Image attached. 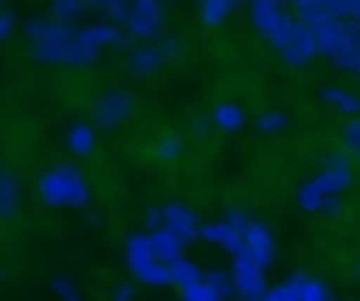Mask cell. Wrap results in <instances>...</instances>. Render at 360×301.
Masks as SVG:
<instances>
[{"label":"cell","mask_w":360,"mask_h":301,"mask_svg":"<svg viewBox=\"0 0 360 301\" xmlns=\"http://www.w3.org/2000/svg\"><path fill=\"white\" fill-rule=\"evenodd\" d=\"M309 28L315 34L318 53H326L343 70L357 68V56H360V23L357 20L326 17Z\"/></svg>","instance_id":"cell-1"},{"label":"cell","mask_w":360,"mask_h":301,"mask_svg":"<svg viewBox=\"0 0 360 301\" xmlns=\"http://www.w3.org/2000/svg\"><path fill=\"white\" fill-rule=\"evenodd\" d=\"M37 191H39L42 203L51 208H62V205L84 208L90 203V186L73 163H59V166L48 169L45 174H39Z\"/></svg>","instance_id":"cell-2"},{"label":"cell","mask_w":360,"mask_h":301,"mask_svg":"<svg viewBox=\"0 0 360 301\" xmlns=\"http://www.w3.org/2000/svg\"><path fill=\"white\" fill-rule=\"evenodd\" d=\"M127 264L135 273V278H141L143 284H152V287L172 284L169 264H163V262L155 259L149 233H132L127 239Z\"/></svg>","instance_id":"cell-3"},{"label":"cell","mask_w":360,"mask_h":301,"mask_svg":"<svg viewBox=\"0 0 360 301\" xmlns=\"http://www.w3.org/2000/svg\"><path fill=\"white\" fill-rule=\"evenodd\" d=\"M163 11L158 0H129V17H127V31L129 37L149 39L160 31Z\"/></svg>","instance_id":"cell-4"},{"label":"cell","mask_w":360,"mask_h":301,"mask_svg":"<svg viewBox=\"0 0 360 301\" xmlns=\"http://www.w3.org/2000/svg\"><path fill=\"white\" fill-rule=\"evenodd\" d=\"M132 96H129V90H110V93H104L98 101H96V110H93V118H96V127H101V129H112V127H118L129 113H132Z\"/></svg>","instance_id":"cell-5"},{"label":"cell","mask_w":360,"mask_h":301,"mask_svg":"<svg viewBox=\"0 0 360 301\" xmlns=\"http://www.w3.org/2000/svg\"><path fill=\"white\" fill-rule=\"evenodd\" d=\"M163 228L172 231L183 245H188L191 239L200 236V219L183 203H166L163 205Z\"/></svg>","instance_id":"cell-6"},{"label":"cell","mask_w":360,"mask_h":301,"mask_svg":"<svg viewBox=\"0 0 360 301\" xmlns=\"http://www.w3.org/2000/svg\"><path fill=\"white\" fill-rule=\"evenodd\" d=\"M318 53V45H315V34L307 23L295 20V31H292V39L287 45V51L281 53L287 65H307L312 56Z\"/></svg>","instance_id":"cell-7"},{"label":"cell","mask_w":360,"mask_h":301,"mask_svg":"<svg viewBox=\"0 0 360 301\" xmlns=\"http://www.w3.org/2000/svg\"><path fill=\"white\" fill-rule=\"evenodd\" d=\"M25 31L34 42H70V39H76V28L68 23H56V20H31Z\"/></svg>","instance_id":"cell-8"},{"label":"cell","mask_w":360,"mask_h":301,"mask_svg":"<svg viewBox=\"0 0 360 301\" xmlns=\"http://www.w3.org/2000/svg\"><path fill=\"white\" fill-rule=\"evenodd\" d=\"M149 242H152L155 259L163 262V264H172L174 259H180V256H183V248H186V245H183L172 231H166V228L152 231V233H149Z\"/></svg>","instance_id":"cell-9"},{"label":"cell","mask_w":360,"mask_h":301,"mask_svg":"<svg viewBox=\"0 0 360 301\" xmlns=\"http://www.w3.org/2000/svg\"><path fill=\"white\" fill-rule=\"evenodd\" d=\"M242 242L253 250V256L259 259V264H262V267H264V264H270V259H273V239H270V233H267V228H264V225L250 222V225L245 228V233H242Z\"/></svg>","instance_id":"cell-10"},{"label":"cell","mask_w":360,"mask_h":301,"mask_svg":"<svg viewBox=\"0 0 360 301\" xmlns=\"http://www.w3.org/2000/svg\"><path fill=\"white\" fill-rule=\"evenodd\" d=\"M292 31H295V20H292L287 11H276V17L267 23V28H264L262 34L267 37V42H270L273 48H278V51L284 53L287 45H290V39H292Z\"/></svg>","instance_id":"cell-11"},{"label":"cell","mask_w":360,"mask_h":301,"mask_svg":"<svg viewBox=\"0 0 360 301\" xmlns=\"http://www.w3.org/2000/svg\"><path fill=\"white\" fill-rule=\"evenodd\" d=\"M200 236L214 245H222L231 253H236L242 248V233L233 231L228 222H205V225H200Z\"/></svg>","instance_id":"cell-12"},{"label":"cell","mask_w":360,"mask_h":301,"mask_svg":"<svg viewBox=\"0 0 360 301\" xmlns=\"http://www.w3.org/2000/svg\"><path fill=\"white\" fill-rule=\"evenodd\" d=\"M76 39L84 42V45H93V48H101V45H124L127 37L118 31V25H87L82 31H76Z\"/></svg>","instance_id":"cell-13"},{"label":"cell","mask_w":360,"mask_h":301,"mask_svg":"<svg viewBox=\"0 0 360 301\" xmlns=\"http://www.w3.org/2000/svg\"><path fill=\"white\" fill-rule=\"evenodd\" d=\"M65 143H68V149H70L73 155H90V152L96 149V132H93L90 124L76 121V124L68 129Z\"/></svg>","instance_id":"cell-14"},{"label":"cell","mask_w":360,"mask_h":301,"mask_svg":"<svg viewBox=\"0 0 360 301\" xmlns=\"http://www.w3.org/2000/svg\"><path fill=\"white\" fill-rule=\"evenodd\" d=\"M160 59H163L160 48H158V45H149V48H138V51H132L129 59H127V65H129V70H132L135 76H149L152 70H158Z\"/></svg>","instance_id":"cell-15"},{"label":"cell","mask_w":360,"mask_h":301,"mask_svg":"<svg viewBox=\"0 0 360 301\" xmlns=\"http://www.w3.org/2000/svg\"><path fill=\"white\" fill-rule=\"evenodd\" d=\"M17 203H20V188L11 172H0V219H11L17 214Z\"/></svg>","instance_id":"cell-16"},{"label":"cell","mask_w":360,"mask_h":301,"mask_svg":"<svg viewBox=\"0 0 360 301\" xmlns=\"http://www.w3.org/2000/svg\"><path fill=\"white\" fill-rule=\"evenodd\" d=\"M169 273H172V284H177L180 290H186V287H191V284H197V281H202V273H200V267L194 264V262H188V259H174L172 264H169Z\"/></svg>","instance_id":"cell-17"},{"label":"cell","mask_w":360,"mask_h":301,"mask_svg":"<svg viewBox=\"0 0 360 301\" xmlns=\"http://www.w3.org/2000/svg\"><path fill=\"white\" fill-rule=\"evenodd\" d=\"M233 8L236 0H200V17L205 25H219Z\"/></svg>","instance_id":"cell-18"},{"label":"cell","mask_w":360,"mask_h":301,"mask_svg":"<svg viewBox=\"0 0 360 301\" xmlns=\"http://www.w3.org/2000/svg\"><path fill=\"white\" fill-rule=\"evenodd\" d=\"M233 287L239 290V295L245 301H262L264 295V281L262 273H245V276H233Z\"/></svg>","instance_id":"cell-19"},{"label":"cell","mask_w":360,"mask_h":301,"mask_svg":"<svg viewBox=\"0 0 360 301\" xmlns=\"http://www.w3.org/2000/svg\"><path fill=\"white\" fill-rule=\"evenodd\" d=\"M323 101H329L332 107H338L340 113H360V98L352 96L349 90H340V87H326L323 93Z\"/></svg>","instance_id":"cell-20"},{"label":"cell","mask_w":360,"mask_h":301,"mask_svg":"<svg viewBox=\"0 0 360 301\" xmlns=\"http://www.w3.org/2000/svg\"><path fill=\"white\" fill-rule=\"evenodd\" d=\"M242 121H245V115H242V110H239L236 104H219V107L214 110V124H217L219 129H225V132L239 129Z\"/></svg>","instance_id":"cell-21"},{"label":"cell","mask_w":360,"mask_h":301,"mask_svg":"<svg viewBox=\"0 0 360 301\" xmlns=\"http://www.w3.org/2000/svg\"><path fill=\"white\" fill-rule=\"evenodd\" d=\"M34 59L39 62H68V42H34Z\"/></svg>","instance_id":"cell-22"},{"label":"cell","mask_w":360,"mask_h":301,"mask_svg":"<svg viewBox=\"0 0 360 301\" xmlns=\"http://www.w3.org/2000/svg\"><path fill=\"white\" fill-rule=\"evenodd\" d=\"M98 59V48L93 45H84L79 39H70L68 42V62L65 65H90Z\"/></svg>","instance_id":"cell-23"},{"label":"cell","mask_w":360,"mask_h":301,"mask_svg":"<svg viewBox=\"0 0 360 301\" xmlns=\"http://www.w3.org/2000/svg\"><path fill=\"white\" fill-rule=\"evenodd\" d=\"M349 183V169H329V172H323L312 186L323 194V191H335V188H343Z\"/></svg>","instance_id":"cell-24"},{"label":"cell","mask_w":360,"mask_h":301,"mask_svg":"<svg viewBox=\"0 0 360 301\" xmlns=\"http://www.w3.org/2000/svg\"><path fill=\"white\" fill-rule=\"evenodd\" d=\"M87 8V0H53V17L56 23H70Z\"/></svg>","instance_id":"cell-25"},{"label":"cell","mask_w":360,"mask_h":301,"mask_svg":"<svg viewBox=\"0 0 360 301\" xmlns=\"http://www.w3.org/2000/svg\"><path fill=\"white\" fill-rule=\"evenodd\" d=\"M183 301H225V298L214 287H208L205 281H197V284L183 290Z\"/></svg>","instance_id":"cell-26"},{"label":"cell","mask_w":360,"mask_h":301,"mask_svg":"<svg viewBox=\"0 0 360 301\" xmlns=\"http://www.w3.org/2000/svg\"><path fill=\"white\" fill-rule=\"evenodd\" d=\"M51 287H53V293L59 295V301H82V295H79L76 284H73L68 276H53Z\"/></svg>","instance_id":"cell-27"},{"label":"cell","mask_w":360,"mask_h":301,"mask_svg":"<svg viewBox=\"0 0 360 301\" xmlns=\"http://www.w3.org/2000/svg\"><path fill=\"white\" fill-rule=\"evenodd\" d=\"M183 155V141L177 135H166L160 143H158V158L160 160H174Z\"/></svg>","instance_id":"cell-28"},{"label":"cell","mask_w":360,"mask_h":301,"mask_svg":"<svg viewBox=\"0 0 360 301\" xmlns=\"http://www.w3.org/2000/svg\"><path fill=\"white\" fill-rule=\"evenodd\" d=\"M202 281H205L208 287H214L222 298H228V295H231V287H233V284L228 281V276H225L222 270H208V273L202 276Z\"/></svg>","instance_id":"cell-29"},{"label":"cell","mask_w":360,"mask_h":301,"mask_svg":"<svg viewBox=\"0 0 360 301\" xmlns=\"http://www.w3.org/2000/svg\"><path fill=\"white\" fill-rule=\"evenodd\" d=\"M281 127H287V115H284V113L273 110V113L259 115V129H262V132H276V129H281Z\"/></svg>","instance_id":"cell-30"},{"label":"cell","mask_w":360,"mask_h":301,"mask_svg":"<svg viewBox=\"0 0 360 301\" xmlns=\"http://www.w3.org/2000/svg\"><path fill=\"white\" fill-rule=\"evenodd\" d=\"M321 197H323V194H321V191H318L312 183H309V186H304V188L298 191V200H301V205H304L307 211H315V208L323 203Z\"/></svg>","instance_id":"cell-31"},{"label":"cell","mask_w":360,"mask_h":301,"mask_svg":"<svg viewBox=\"0 0 360 301\" xmlns=\"http://www.w3.org/2000/svg\"><path fill=\"white\" fill-rule=\"evenodd\" d=\"M222 222H228V225H231L233 231H239V233H245V228L250 225V222H248V214H245V211H239V208H228Z\"/></svg>","instance_id":"cell-32"},{"label":"cell","mask_w":360,"mask_h":301,"mask_svg":"<svg viewBox=\"0 0 360 301\" xmlns=\"http://www.w3.org/2000/svg\"><path fill=\"white\" fill-rule=\"evenodd\" d=\"M107 17L112 20V25H115V23H127V17H129V0L112 3V6L107 8Z\"/></svg>","instance_id":"cell-33"},{"label":"cell","mask_w":360,"mask_h":301,"mask_svg":"<svg viewBox=\"0 0 360 301\" xmlns=\"http://www.w3.org/2000/svg\"><path fill=\"white\" fill-rule=\"evenodd\" d=\"M264 301H298V293H295V287H292V284H284V287H278V290L267 293V295H264Z\"/></svg>","instance_id":"cell-34"},{"label":"cell","mask_w":360,"mask_h":301,"mask_svg":"<svg viewBox=\"0 0 360 301\" xmlns=\"http://www.w3.org/2000/svg\"><path fill=\"white\" fill-rule=\"evenodd\" d=\"M146 228H149V233L158 231V228H163V208L149 205V211H146Z\"/></svg>","instance_id":"cell-35"},{"label":"cell","mask_w":360,"mask_h":301,"mask_svg":"<svg viewBox=\"0 0 360 301\" xmlns=\"http://www.w3.org/2000/svg\"><path fill=\"white\" fill-rule=\"evenodd\" d=\"M346 143H349L352 149H357V152H360V118H357V121H352V124L346 127Z\"/></svg>","instance_id":"cell-36"},{"label":"cell","mask_w":360,"mask_h":301,"mask_svg":"<svg viewBox=\"0 0 360 301\" xmlns=\"http://www.w3.org/2000/svg\"><path fill=\"white\" fill-rule=\"evenodd\" d=\"M14 31V14L11 11H0V39H6Z\"/></svg>","instance_id":"cell-37"},{"label":"cell","mask_w":360,"mask_h":301,"mask_svg":"<svg viewBox=\"0 0 360 301\" xmlns=\"http://www.w3.org/2000/svg\"><path fill=\"white\" fill-rule=\"evenodd\" d=\"M158 48H160V53H163V56H166V53H169V56H174V53H180V48H183V45H180L174 37H169V39H163Z\"/></svg>","instance_id":"cell-38"},{"label":"cell","mask_w":360,"mask_h":301,"mask_svg":"<svg viewBox=\"0 0 360 301\" xmlns=\"http://www.w3.org/2000/svg\"><path fill=\"white\" fill-rule=\"evenodd\" d=\"M110 298H112V301H129V298H132V287H129V284H118V287L110 293Z\"/></svg>","instance_id":"cell-39"},{"label":"cell","mask_w":360,"mask_h":301,"mask_svg":"<svg viewBox=\"0 0 360 301\" xmlns=\"http://www.w3.org/2000/svg\"><path fill=\"white\" fill-rule=\"evenodd\" d=\"M112 3H118V0H87V6H90V8H104V11H107Z\"/></svg>","instance_id":"cell-40"},{"label":"cell","mask_w":360,"mask_h":301,"mask_svg":"<svg viewBox=\"0 0 360 301\" xmlns=\"http://www.w3.org/2000/svg\"><path fill=\"white\" fill-rule=\"evenodd\" d=\"M194 132H197V135H205V132H208V121L197 118V121H194Z\"/></svg>","instance_id":"cell-41"},{"label":"cell","mask_w":360,"mask_h":301,"mask_svg":"<svg viewBox=\"0 0 360 301\" xmlns=\"http://www.w3.org/2000/svg\"><path fill=\"white\" fill-rule=\"evenodd\" d=\"M84 219H87V222H93V225H96V222H98V214H96V211H87V214H84Z\"/></svg>","instance_id":"cell-42"},{"label":"cell","mask_w":360,"mask_h":301,"mask_svg":"<svg viewBox=\"0 0 360 301\" xmlns=\"http://www.w3.org/2000/svg\"><path fill=\"white\" fill-rule=\"evenodd\" d=\"M354 73H357V79H360V56H357V68H354Z\"/></svg>","instance_id":"cell-43"}]
</instances>
